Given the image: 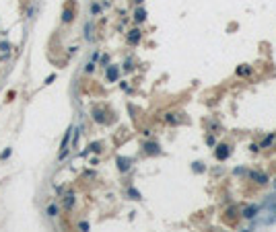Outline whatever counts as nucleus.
<instances>
[{"instance_id":"nucleus-32","label":"nucleus","mask_w":276,"mask_h":232,"mask_svg":"<svg viewBox=\"0 0 276 232\" xmlns=\"http://www.w3.org/2000/svg\"><path fill=\"white\" fill-rule=\"evenodd\" d=\"M142 2H144V0H134V4H136V6H140Z\"/></svg>"},{"instance_id":"nucleus-25","label":"nucleus","mask_w":276,"mask_h":232,"mask_svg":"<svg viewBox=\"0 0 276 232\" xmlns=\"http://www.w3.org/2000/svg\"><path fill=\"white\" fill-rule=\"evenodd\" d=\"M10 154H13V148H4V152L0 154V160H6V158H10Z\"/></svg>"},{"instance_id":"nucleus-7","label":"nucleus","mask_w":276,"mask_h":232,"mask_svg":"<svg viewBox=\"0 0 276 232\" xmlns=\"http://www.w3.org/2000/svg\"><path fill=\"white\" fill-rule=\"evenodd\" d=\"M274 142H276V133H274V132H272V133H266V136H264V140L260 142V150L272 148V146H274Z\"/></svg>"},{"instance_id":"nucleus-15","label":"nucleus","mask_w":276,"mask_h":232,"mask_svg":"<svg viewBox=\"0 0 276 232\" xmlns=\"http://www.w3.org/2000/svg\"><path fill=\"white\" fill-rule=\"evenodd\" d=\"M84 39H87V41H93L95 39V35H93V23H91V21L84 23Z\"/></svg>"},{"instance_id":"nucleus-14","label":"nucleus","mask_w":276,"mask_h":232,"mask_svg":"<svg viewBox=\"0 0 276 232\" xmlns=\"http://www.w3.org/2000/svg\"><path fill=\"white\" fill-rule=\"evenodd\" d=\"M72 21H74V10L72 8H64L62 10V23L68 25V23H72Z\"/></svg>"},{"instance_id":"nucleus-2","label":"nucleus","mask_w":276,"mask_h":232,"mask_svg":"<svg viewBox=\"0 0 276 232\" xmlns=\"http://www.w3.org/2000/svg\"><path fill=\"white\" fill-rule=\"evenodd\" d=\"M118 80H120V66L109 64L105 68V82H118Z\"/></svg>"},{"instance_id":"nucleus-1","label":"nucleus","mask_w":276,"mask_h":232,"mask_svg":"<svg viewBox=\"0 0 276 232\" xmlns=\"http://www.w3.org/2000/svg\"><path fill=\"white\" fill-rule=\"evenodd\" d=\"M231 156V148H229V144H217L214 146V158L217 160H227V158Z\"/></svg>"},{"instance_id":"nucleus-8","label":"nucleus","mask_w":276,"mask_h":232,"mask_svg":"<svg viewBox=\"0 0 276 232\" xmlns=\"http://www.w3.org/2000/svg\"><path fill=\"white\" fill-rule=\"evenodd\" d=\"M241 216L245 218V220H253L256 216H260V205H247L241 212Z\"/></svg>"},{"instance_id":"nucleus-27","label":"nucleus","mask_w":276,"mask_h":232,"mask_svg":"<svg viewBox=\"0 0 276 232\" xmlns=\"http://www.w3.org/2000/svg\"><path fill=\"white\" fill-rule=\"evenodd\" d=\"M249 152H253V154H256V152H260V144L252 142V144H249Z\"/></svg>"},{"instance_id":"nucleus-30","label":"nucleus","mask_w":276,"mask_h":232,"mask_svg":"<svg viewBox=\"0 0 276 232\" xmlns=\"http://www.w3.org/2000/svg\"><path fill=\"white\" fill-rule=\"evenodd\" d=\"M99 56H101V54H99V50H95L93 54H91V62H97V60H99Z\"/></svg>"},{"instance_id":"nucleus-9","label":"nucleus","mask_w":276,"mask_h":232,"mask_svg":"<svg viewBox=\"0 0 276 232\" xmlns=\"http://www.w3.org/2000/svg\"><path fill=\"white\" fill-rule=\"evenodd\" d=\"M74 201H76V195H74V191H68L64 197H62V203H64L66 210H72V207H74Z\"/></svg>"},{"instance_id":"nucleus-18","label":"nucleus","mask_w":276,"mask_h":232,"mask_svg":"<svg viewBox=\"0 0 276 232\" xmlns=\"http://www.w3.org/2000/svg\"><path fill=\"white\" fill-rule=\"evenodd\" d=\"M192 171L196 175H202L204 171H206V167H204V162H200V160H196V162H192Z\"/></svg>"},{"instance_id":"nucleus-13","label":"nucleus","mask_w":276,"mask_h":232,"mask_svg":"<svg viewBox=\"0 0 276 232\" xmlns=\"http://www.w3.org/2000/svg\"><path fill=\"white\" fill-rule=\"evenodd\" d=\"M93 121H95V123H101V125H103L105 121H107V117H105V113L101 111V109H93Z\"/></svg>"},{"instance_id":"nucleus-20","label":"nucleus","mask_w":276,"mask_h":232,"mask_svg":"<svg viewBox=\"0 0 276 232\" xmlns=\"http://www.w3.org/2000/svg\"><path fill=\"white\" fill-rule=\"evenodd\" d=\"M89 152L99 154V152H101V142H91L89 144Z\"/></svg>"},{"instance_id":"nucleus-31","label":"nucleus","mask_w":276,"mask_h":232,"mask_svg":"<svg viewBox=\"0 0 276 232\" xmlns=\"http://www.w3.org/2000/svg\"><path fill=\"white\" fill-rule=\"evenodd\" d=\"M54 80H56V74H49L48 78H45V84H52V82H54Z\"/></svg>"},{"instance_id":"nucleus-29","label":"nucleus","mask_w":276,"mask_h":232,"mask_svg":"<svg viewBox=\"0 0 276 232\" xmlns=\"http://www.w3.org/2000/svg\"><path fill=\"white\" fill-rule=\"evenodd\" d=\"M120 89H122V90H126V93H130V84L126 82V80H122V82H120Z\"/></svg>"},{"instance_id":"nucleus-10","label":"nucleus","mask_w":276,"mask_h":232,"mask_svg":"<svg viewBox=\"0 0 276 232\" xmlns=\"http://www.w3.org/2000/svg\"><path fill=\"white\" fill-rule=\"evenodd\" d=\"M58 214H60V207H58V203H56V201L48 203V207H45V216H48V218H56Z\"/></svg>"},{"instance_id":"nucleus-21","label":"nucleus","mask_w":276,"mask_h":232,"mask_svg":"<svg viewBox=\"0 0 276 232\" xmlns=\"http://www.w3.org/2000/svg\"><path fill=\"white\" fill-rule=\"evenodd\" d=\"M91 15L93 17L101 15V4H99V2H93V4H91Z\"/></svg>"},{"instance_id":"nucleus-16","label":"nucleus","mask_w":276,"mask_h":232,"mask_svg":"<svg viewBox=\"0 0 276 232\" xmlns=\"http://www.w3.org/2000/svg\"><path fill=\"white\" fill-rule=\"evenodd\" d=\"M165 121H167L169 125H179L181 123V119L177 117V113H165Z\"/></svg>"},{"instance_id":"nucleus-34","label":"nucleus","mask_w":276,"mask_h":232,"mask_svg":"<svg viewBox=\"0 0 276 232\" xmlns=\"http://www.w3.org/2000/svg\"><path fill=\"white\" fill-rule=\"evenodd\" d=\"M272 183H274V191H276V179H274V181H272Z\"/></svg>"},{"instance_id":"nucleus-22","label":"nucleus","mask_w":276,"mask_h":232,"mask_svg":"<svg viewBox=\"0 0 276 232\" xmlns=\"http://www.w3.org/2000/svg\"><path fill=\"white\" fill-rule=\"evenodd\" d=\"M99 66H103V68H107V66H109V56L107 54L99 56Z\"/></svg>"},{"instance_id":"nucleus-4","label":"nucleus","mask_w":276,"mask_h":232,"mask_svg":"<svg viewBox=\"0 0 276 232\" xmlns=\"http://www.w3.org/2000/svg\"><path fill=\"white\" fill-rule=\"evenodd\" d=\"M142 148H144V154H148V156H159V154L163 152L161 146H159L157 142H146Z\"/></svg>"},{"instance_id":"nucleus-26","label":"nucleus","mask_w":276,"mask_h":232,"mask_svg":"<svg viewBox=\"0 0 276 232\" xmlns=\"http://www.w3.org/2000/svg\"><path fill=\"white\" fill-rule=\"evenodd\" d=\"M124 70H126V72H132V70H134L132 60H126V62H124Z\"/></svg>"},{"instance_id":"nucleus-28","label":"nucleus","mask_w":276,"mask_h":232,"mask_svg":"<svg viewBox=\"0 0 276 232\" xmlns=\"http://www.w3.org/2000/svg\"><path fill=\"white\" fill-rule=\"evenodd\" d=\"M206 144L208 146H217V138L214 136H206Z\"/></svg>"},{"instance_id":"nucleus-17","label":"nucleus","mask_w":276,"mask_h":232,"mask_svg":"<svg viewBox=\"0 0 276 232\" xmlns=\"http://www.w3.org/2000/svg\"><path fill=\"white\" fill-rule=\"evenodd\" d=\"M128 197H130V199H134V201H140V199H142V193L138 191V189L130 187V189H128Z\"/></svg>"},{"instance_id":"nucleus-33","label":"nucleus","mask_w":276,"mask_h":232,"mask_svg":"<svg viewBox=\"0 0 276 232\" xmlns=\"http://www.w3.org/2000/svg\"><path fill=\"white\" fill-rule=\"evenodd\" d=\"M241 232H253V230H252V228H245V230H241Z\"/></svg>"},{"instance_id":"nucleus-5","label":"nucleus","mask_w":276,"mask_h":232,"mask_svg":"<svg viewBox=\"0 0 276 232\" xmlns=\"http://www.w3.org/2000/svg\"><path fill=\"white\" fill-rule=\"evenodd\" d=\"M126 39H128L130 45H138L140 39H142V31H140V29H130L128 35H126Z\"/></svg>"},{"instance_id":"nucleus-6","label":"nucleus","mask_w":276,"mask_h":232,"mask_svg":"<svg viewBox=\"0 0 276 232\" xmlns=\"http://www.w3.org/2000/svg\"><path fill=\"white\" fill-rule=\"evenodd\" d=\"M249 179H252L253 183H258V185H266L270 179H268V175L266 173H260V171H252L249 173Z\"/></svg>"},{"instance_id":"nucleus-24","label":"nucleus","mask_w":276,"mask_h":232,"mask_svg":"<svg viewBox=\"0 0 276 232\" xmlns=\"http://www.w3.org/2000/svg\"><path fill=\"white\" fill-rule=\"evenodd\" d=\"M95 66H97L95 62H87V66H84V74H93V72H95Z\"/></svg>"},{"instance_id":"nucleus-23","label":"nucleus","mask_w":276,"mask_h":232,"mask_svg":"<svg viewBox=\"0 0 276 232\" xmlns=\"http://www.w3.org/2000/svg\"><path fill=\"white\" fill-rule=\"evenodd\" d=\"M79 230H80V232H89V230H91L89 222H87V220H80V222H79Z\"/></svg>"},{"instance_id":"nucleus-3","label":"nucleus","mask_w":276,"mask_h":232,"mask_svg":"<svg viewBox=\"0 0 276 232\" xmlns=\"http://www.w3.org/2000/svg\"><path fill=\"white\" fill-rule=\"evenodd\" d=\"M115 164H118V171L120 173H128L130 168H132V158H128V156H118L115 158Z\"/></svg>"},{"instance_id":"nucleus-19","label":"nucleus","mask_w":276,"mask_h":232,"mask_svg":"<svg viewBox=\"0 0 276 232\" xmlns=\"http://www.w3.org/2000/svg\"><path fill=\"white\" fill-rule=\"evenodd\" d=\"M10 47H13V45H10L6 39L0 41V54H10Z\"/></svg>"},{"instance_id":"nucleus-11","label":"nucleus","mask_w":276,"mask_h":232,"mask_svg":"<svg viewBox=\"0 0 276 232\" xmlns=\"http://www.w3.org/2000/svg\"><path fill=\"white\" fill-rule=\"evenodd\" d=\"M252 66H249V64H241V66H237V68H235V74L237 76H249V74H252Z\"/></svg>"},{"instance_id":"nucleus-12","label":"nucleus","mask_w":276,"mask_h":232,"mask_svg":"<svg viewBox=\"0 0 276 232\" xmlns=\"http://www.w3.org/2000/svg\"><path fill=\"white\" fill-rule=\"evenodd\" d=\"M134 21H136V23H144V21H146V10L142 8V6H138L136 10H134Z\"/></svg>"}]
</instances>
